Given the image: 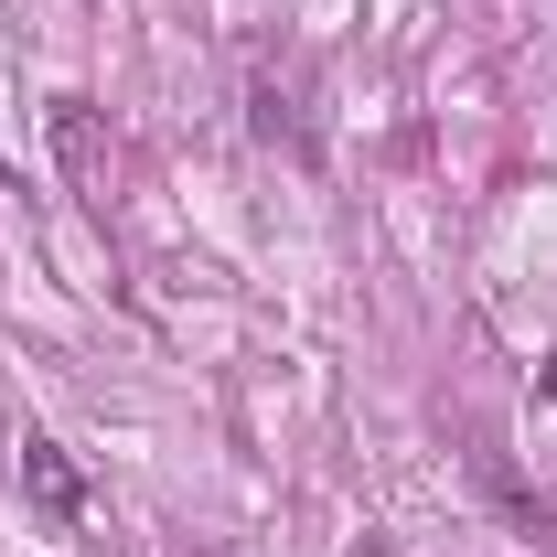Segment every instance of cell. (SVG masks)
<instances>
[{"mask_svg":"<svg viewBox=\"0 0 557 557\" xmlns=\"http://www.w3.org/2000/svg\"><path fill=\"white\" fill-rule=\"evenodd\" d=\"M22 493H33L54 525H75V515H86V483H75V461L44 440V429H22Z\"/></svg>","mask_w":557,"mask_h":557,"instance_id":"obj_1","label":"cell"},{"mask_svg":"<svg viewBox=\"0 0 557 557\" xmlns=\"http://www.w3.org/2000/svg\"><path fill=\"white\" fill-rule=\"evenodd\" d=\"M54 139H65V172H75V194H97V119H86V108H54Z\"/></svg>","mask_w":557,"mask_h":557,"instance_id":"obj_2","label":"cell"}]
</instances>
